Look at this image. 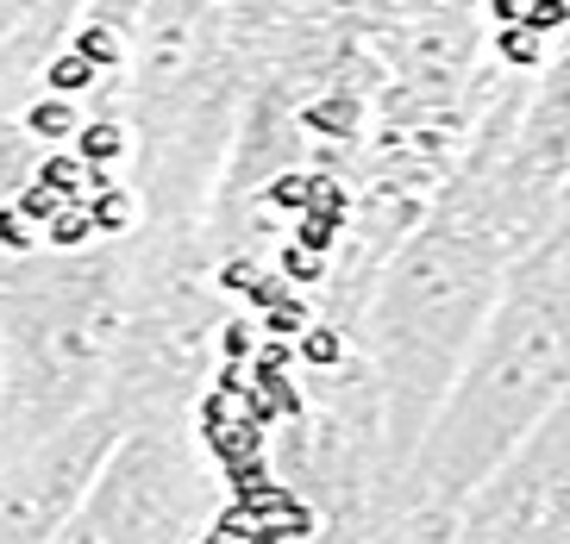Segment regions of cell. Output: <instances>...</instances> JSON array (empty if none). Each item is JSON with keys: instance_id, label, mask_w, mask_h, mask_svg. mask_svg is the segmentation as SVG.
<instances>
[{"instance_id": "6da1fadb", "label": "cell", "mask_w": 570, "mask_h": 544, "mask_svg": "<svg viewBox=\"0 0 570 544\" xmlns=\"http://www.w3.org/2000/svg\"><path fill=\"white\" fill-rule=\"evenodd\" d=\"M207 445H214V457H219V463L264 457V426H252V419H233V426H226V432H214Z\"/></svg>"}, {"instance_id": "7a4b0ae2", "label": "cell", "mask_w": 570, "mask_h": 544, "mask_svg": "<svg viewBox=\"0 0 570 544\" xmlns=\"http://www.w3.org/2000/svg\"><path fill=\"white\" fill-rule=\"evenodd\" d=\"M219 469H226V482H233V495L245 501V507H257V495L269 488L264 457H238V463H219Z\"/></svg>"}, {"instance_id": "3957f363", "label": "cell", "mask_w": 570, "mask_h": 544, "mask_svg": "<svg viewBox=\"0 0 570 544\" xmlns=\"http://www.w3.org/2000/svg\"><path fill=\"white\" fill-rule=\"evenodd\" d=\"M32 132L38 138H69L76 132V113H69L63 100H45V107H32Z\"/></svg>"}, {"instance_id": "277c9868", "label": "cell", "mask_w": 570, "mask_h": 544, "mask_svg": "<svg viewBox=\"0 0 570 544\" xmlns=\"http://www.w3.org/2000/svg\"><path fill=\"white\" fill-rule=\"evenodd\" d=\"M88 214H69V207H57V226H51V245H82L88 238Z\"/></svg>"}, {"instance_id": "5b68a950", "label": "cell", "mask_w": 570, "mask_h": 544, "mask_svg": "<svg viewBox=\"0 0 570 544\" xmlns=\"http://www.w3.org/2000/svg\"><path fill=\"white\" fill-rule=\"evenodd\" d=\"M302 357H307V363H338V332H333V326L307 332V338H302Z\"/></svg>"}, {"instance_id": "8992f818", "label": "cell", "mask_w": 570, "mask_h": 544, "mask_svg": "<svg viewBox=\"0 0 570 544\" xmlns=\"http://www.w3.org/2000/svg\"><path fill=\"white\" fill-rule=\"evenodd\" d=\"M51 82H57V88H82V82H88V57H82V50H76V57H57V63H51Z\"/></svg>"}, {"instance_id": "52a82bcc", "label": "cell", "mask_w": 570, "mask_h": 544, "mask_svg": "<svg viewBox=\"0 0 570 544\" xmlns=\"http://www.w3.org/2000/svg\"><path fill=\"white\" fill-rule=\"evenodd\" d=\"M307 319H302V307H295V300H269V332H276V338H288V332H302Z\"/></svg>"}, {"instance_id": "ba28073f", "label": "cell", "mask_w": 570, "mask_h": 544, "mask_svg": "<svg viewBox=\"0 0 570 544\" xmlns=\"http://www.w3.org/2000/svg\"><path fill=\"white\" fill-rule=\"evenodd\" d=\"M19 207H26V214H32V219H51V214H57V207H63V200H57V195H51V188H45V181H38L32 195L19 200Z\"/></svg>"}, {"instance_id": "9c48e42d", "label": "cell", "mask_w": 570, "mask_h": 544, "mask_svg": "<svg viewBox=\"0 0 570 544\" xmlns=\"http://www.w3.org/2000/svg\"><path fill=\"white\" fill-rule=\"evenodd\" d=\"M269 200H276V207H307V181L302 176L276 181V188H269Z\"/></svg>"}, {"instance_id": "30bf717a", "label": "cell", "mask_w": 570, "mask_h": 544, "mask_svg": "<svg viewBox=\"0 0 570 544\" xmlns=\"http://www.w3.org/2000/svg\"><path fill=\"white\" fill-rule=\"evenodd\" d=\"M82 150L95 157V164H101V157H114V150H119V132H107V126H95V132H82Z\"/></svg>"}, {"instance_id": "8fae6325", "label": "cell", "mask_w": 570, "mask_h": 544, "mask_svg": "<svg viewBox=\"0 0 570 544\" xmlns=\"http://www.w3.org/2000/svg\"><path fill=\"white\" fill-rule=\"evenodd\" d=\"M202 544H252V532H238V526H226V520H214V526L202 532Z\"/></svg>"}, {"instance_id": "7c38bea8", "label": "cell", "mask_w": 570, "mask_h": 544, "mask_svg": "<svg viewBox=\"0 0 570 544\" xmlns=\"http://www.w3.org/2000/svg\"><path fill=\"white\" fill-rule=\"evenodd\" d=\"M502 50L514 63H527V57H533V32H502Z\"/></svg>"}, {"instance_id": "4fadbf2b", "label": "cell", "mask_w": 570, "mask_h": 544, "mask_svg": "<svg viewBox=\"0 0 570 544\" xmlns=\"http://www.w3.org/2000/svg\"><path fill=\"white\" fill-rule=\"evenodd\" d=\"M0 245H26V231H19V214H0Z\"/></svg>"}, {"instance_id": "5bb4252c", "label": "cell", "mask_w": 570, "mask_h": 544, "mask_svg": "<svg viewBox=\"0 0 570 544\" xmlns=\"http://www.w3.org/2000/svg\"><path fill=\"white\" fill-rule=\"evenodd\" d=\"M252 544H288V538H283L276 526H269V520H257V526H252Z\"/></svg>"}, {"instance_id": "9a60e30c", "label": "cell", "mask_w": 570, "mask_h": 544, "mask_svg": "<svg viewBox=\"0 0 570 544\" xmlns=\"http://www.w3.org/2000/svg\"><path fill=\"white\" fill-rule=\"evenodd\" d=\"M495 13H502V19H520V13H527V0H495Z\"/></svg>"}]
</instances>
